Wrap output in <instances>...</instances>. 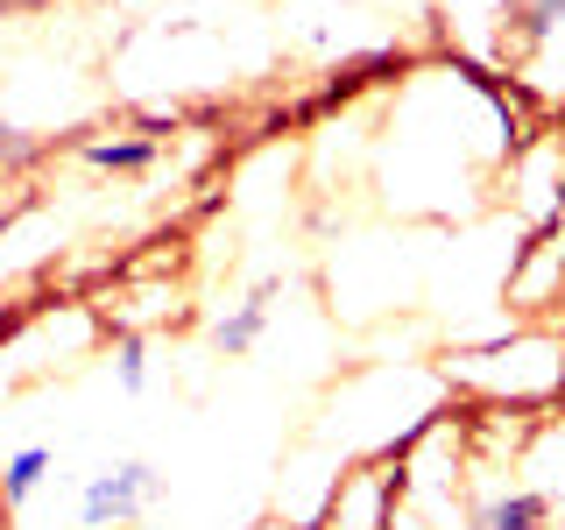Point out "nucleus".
Here are the masks:
<instances>
[{
  "label": "nucleus",
  "instance_id": "obj_3",
  "mask_svg": "<svg viewBox=\"0 0 565 530\" xmlns=\"http://www.w3.org/2000/svg\"><path fill=\"white\" fill-rule=\"evenodd\" d=\"M403 502V474L396 467H353L340 474V488H332V530H388Z\"/></svg>",
  "mask_w": 565,
  "mask_h": 530
},
{
  "label": "nucleus",
  "instance_id": "obj_9",
  "mask_svg": "<svg viewBox=\"0 0 565 530\" xmlns=\"http://www.w3.org/2000/svg\"><path fill=\"white\" fill-rule=\"evenodd\" d=\"M530 8H544V14H558V8H565V0H530Z\"/></svg>",
  "mask_w": 565,
  "mask_h": 530
},
{
  "label": "nucleus",
  "instance_id": "obj_4",
  "mask_svg": "<svg viewBox=\"0 0 565 530\" xmlns=\"http://www.w3.org/2000/svg\"><path fill=\"white\" fill-rule=\"evenodd\" d=\"M552 523H558V509L530 481H494L467 509V530H552Z\"/></svg>",
  "mask_w": 565,
  "mask_h": 530
},
{
  "label": "nucleus",
  "instance_id": "obj_8",
  "mask_svg": "<svg viewBox=\"0 0 565 530\" xmlns=\"http://www.w3.org/2000/svg\"><path fill=\"white\" fill-rule=\"evenodd\" d=\"M106 368H114L120 396H141V389H149V340H141V332H120L114 353H106Z\"/></svg>",
  "mask_w": 565,
  "mask_h": 530
},
{
  "label": "nucleus",
  "instance_id": "obj_2",
  "mask_svg": "<svg viewBox=\"0 0 565 530\" xmlns=\"http://www.w3.org/2000/svg\"><path fill=\"white\" fill-rule=\"evenodd\" d=\"M509 199L530 226H552L565 212V149L558 141H530L509 156Z\"/></svg>",
  "mask_w": 565,
  "mask_h": 530
},
{
  "label": "nucleus",
  "instance_id": "obj_11",
  "mask_svg": "<svg viewBox=\"0 0 565 530\" xmlns=\"http://www.w3.org/2000/svg\"><path fill=\"white\" fill-rule=\"evenodd\" d=\"M0 523H8V495H0Z\"/></svg>",
  "mask_w": 565,
  "mask_h": 530
},
{
  "label": "nucleus",
  "instance_id": "obj_1",
  "mask_svg": "<svg viewBox=\"0 0 565 530\" xmlns=\"http://www.w3.org/2000/svg\"><path fill=\"white\" fill-rule=\"evenodd\" d=\"M156 495H163V474L149 459H106L78 488V530H128Z\"/></svg>",
  "mask_w": 565,
  "mask_h": 530
},
{
  "label": "nucleus",
  "instance_id": "obj_6",
  "mask_svg": "<svg viewBox=\"0 0 565 530\" xmlns=\"http://www.w3.org/2000/svg\"><path fill=\"white\" fill-rule=\"evenodd\" d=\"M78 163L99 170V177H149L156 163H163V141L156 135H85Z\"/></svg>",
  "mask_w": 565,
  "mask_h": 530
},
{
  "label": "nucleus",
  "instance_id": "obj_10",
  "mask_svg": "<svg viewBox=\"0 0 565 530\" xmlns=\"http://www.w3.org/2000/svg\"><path fill=\"white\" fill-rule=\"evenodd\" d=\"M255 530H290V523H255Z\"/></svg>",
  "mask_w": 565,
  "mask_h": 530
},
{
  "label": "nucleus",
  "instance_id": "obj_7",
  "mask_svg": "<svg viewBox=\"0 0 565 530\" xmlns=\"http://www.w3.org/2000/svg\"><path fill=\"white\" fill-rule=\"evenodd\" d=\"M50 474H57V446H14L8 459H0V495H8V509H22L29 495H43L50 488Z\"/></svg>",
  "mask_w": 565,
  "mask_h": 530
},
{
  "label": "nucleus",
  "instance_id": "obj_12",
  "mask_svg": "<svg viewBox=\"0 0 565 530\" xmlns=\"http://www.w3.org/2000/svg\"><path fill=\"white\" fill-rule=\"evenodd\" d=\"M0 8H14V0H0Z\"/></svg>",
  "mask_w": 565,
  "mask_h": 530
},
{
  "label": "nucleus",
  "instance_id": "obj_5",
  "mask_svg": "<svg viewBox=\"0 0 565 530\" xmlns=\"http://www.w3.org/2000/svg\"><path fill=\"white\" fill-rule=\"evenodd\" d=\"M276 290H282V276H262L247 297H234L220 318H212V347L226 353V361H247V353L262 347V332H269V305H276Z\"/></svg>",
  "mask_w": 565,
  "mask_h": 530
}]
</instances>
